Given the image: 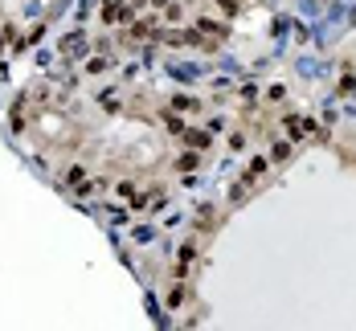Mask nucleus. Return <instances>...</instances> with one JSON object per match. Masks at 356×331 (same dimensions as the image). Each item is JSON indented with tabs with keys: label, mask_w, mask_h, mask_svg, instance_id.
Returning <instances> with one entry per match:
<instances>
[{
	"label": "nucleus",
	"mask_w": 356,
	"mask_h": 331,
	"mask_svg": "<svg viewBox=\"0 0 356 331\" xmlns=\"http://www.w3.org/2000/svg\"><path fill=\"white\" fill-rule=\"evenodd\" d=\"M107 70V57H91V62H86V74H103Z\"/></svg>",
	"instance_id": "nucleus-8"
},
{
	"label": "nucleus",
	"mask_w": 356,
	"mask_h": 331,
	"mask_svg": "<svg viewBox=\"0 0 356 331\" xmlns=\"http://www.w3.org/2000/svg\"><path fill=\"white\" fill-rule=\"evenodd\" d=\"M143 37H152V21H135L131 25V41H143Z\"/></svg>",
	"instance_id": "nucleus-3"
},
{
	"label": "nucleus",
	"mask_w": 356,
	"mask_h": 331,
	"mask_svg": "<svg viewBox=\"0 0 356 331\" xmlns=\"http://www.w3.org/2000/svg\"><path fill=\"white\" fill-rule=\"evenodd\" d=\"M283 127H287V135H291V139H303L307 131H315V123H311V119H287Z\"/></svg>",
	"instance_id": "nucleus-1"
},
{
	"label": "nucleus",
	"mask_w": 356,
	"mask_h": 331,
	"mask_svg": "<svg viewBox=\"0 0 356 331\" xmlns=\"http://www.w3.org/2000/svg\"><path fill=\"white\" fill-rule=\"evenodd\" d=\"M185 298H189L185 286H172V290H168V307H185Z\"/></svg>",
	"instance_id": "nucleus-5"
},
{
	"label": "nucleus",
	"mask_w": 356,
	"mask_h": 331,
	"mask_svg": "<svg viewBox=\"0 0 356 331\" xmlns=\"http://www.w3.org/2000/svg\"><path fill=\"white\" fill-rule=\"evenodd\" d=\"M189 143H193V147H205V143H209V135H205V131H189Z\"/></svg>",
	"instance_id": "nucleus-11"
},
{
	"label": "nucleus",
	"mask_w": 356,
	"mask_h": 331,
	"mask_svg": "<svg viewBox=\"0 0 356 331\" xmlns=\"http://www.w3.org/2000/svg\"><path fill=\"white\" fill-rule=\"evenodd\" d=\"M217 5H221L225 13H233V9H237V0H217Z\"/></svg>",
	"instance_id": "nucleus-12"
},
{
	"label": "nucleus",
	"mask_w": 356,
	"mask_h": 331,
	"mask_svg": "<svg viewBox=\"0 0 356 331\" xmlns=\"http://www.w3.org/2000/svg\"><path fill=\"white\" fill-rule=\"evenodd\" d=\"M172 106H176V111H197V98H189V94H176V98H172Z\"/></svg>",
	"instance_id": "nucleus-7"
},
{
	"label": "nucleus",
	"mask_w": 356,
	"mask_h": 331,
	"mask_svg": "<svg viewBox=\"0 0 356 331\" xmlns=\"http://www.w3.org/2000/svg\"><path fill=\"white\" fill-rule=\"evenodd\" d=\"M82 45H86V37H82V33H70V37H66V45H62V49H66V53H78V49H82Z\"/></svg>",
	"instance_id": "nucleus-6"
},
{
	"label": "nucleus",
	"mask_w": 356,
	"mask_h": 331,
	"mask_svg": "<svg viewBox=\"0 0 356 331\" xmlns=\"http://www.w3.org/2000/svg\"><path fill=\"white\" fill-rule=\"evenodd\" d=\"M107 188V180H95V184H82V196H95V192H103Z\"/></svg>",
	"instance_id": "nucleus-10"
},
{
	"label": "nucleus",
	"mask_w": 356,
	"mask_h": 331,
	"mask_svg": "<svg viewBox=\"0 0 356 331\" xmlns=\"http://www.w3.org/2000/svg\"><path fill=\"white\" fill-rule=\"evenodd\" d=\"M197 29H201L205 37H221V33H225V29H221L217 21H197Z\"/></svg>",
	"instance_id": "nucleus-4"
},
{
	"label": "nucleus",
	"mask_w": 356,
	"mask_h": 331,
	"mask_svg": "<svg viewBox=\"0 0 356 331\" xmlns=\"http://www.w3.org/2000/svg\"><path fill=\"white\" fill-rule=\"evenodd\" d=\"M176 164H181V172H193V168H197V152H189V156H181V160H176Z\"/></svg>",
	"instance_id": "nucleus-9"
},
{
	"label": "nucleus",
	"mask_w": 356,
	"mask_h": 331,
	"mask_svg": "<svg viewBox=\"0 0 356 331\" xmlns=\"http://www.w3.org/2000/svg\"><path fill=\"white\" fill-rule=\"evenodd\" d=\"M103 21H107V25H115V21H127V13H123V0H107V5H103Z\"/></svg>",
	"instance_id": "nucleus-2"
}]
</instances>
